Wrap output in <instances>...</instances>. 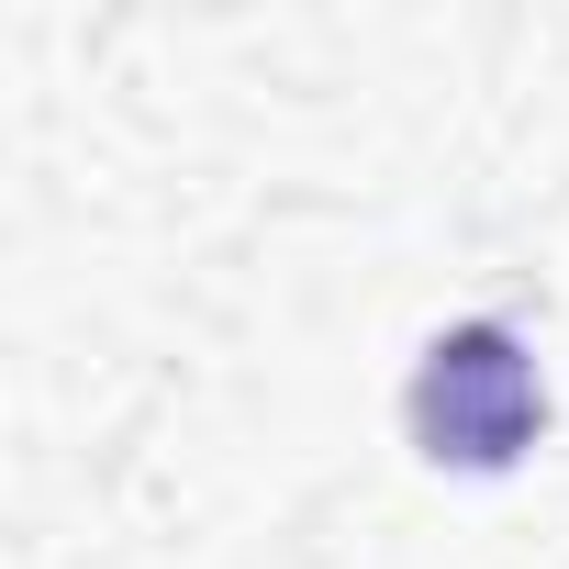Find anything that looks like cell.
I'll return each mask as SVG.
<instances>
[{"label": "cell", "mask_w": 569, "mask_h": 569, "mask_svg": "<svg viewBox=\"0 0 569 569\" xmlns=\"http://www.w3.org/2000/svg\"><path fill=\"white\" fill-rule=\"evenodd\" d=\"M536 425H547V391H536V358L502 325H458V336L425 347V369H413V436H425V458L502 469V458L536 447Z\"/></svg>", "instance_id": "1"}]
</instances>
